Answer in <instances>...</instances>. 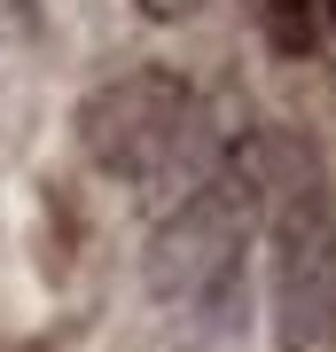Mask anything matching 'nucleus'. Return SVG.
<instances>
[{
  "mask_svg": "<svg viewBox=\"0 0 336 352\" xmlns=\"http://www.w3.org/2000/svg\"><path fill=\"white\" fill-rule=\"evenodd\" d=\"M227 141L235 133L212 126L203 94L172 63H133L78 102V149L125 188H180L188 196L227 157Z\"/></svg>",
  "mask_w": 336,
  "mask_h": 352,
  "instance_id": "1",
  "label": "nucleus"
},
{
  "mask_svg": "<svg viewBox=\"0 0 336 352\" xmlns=\"http://www.w3.org/2000/svg\"><path fill=\"white\" fill-rule=\"evenodd\" d=\"M258 219H266V133H235L227 157L149 227V243H141L149 298H164V305L235 298Z\"/></svg>",
  "mask_w": 336,
  "mask_h": 352,
  "instance_id": "2",
  "label": "nucleus"
},
{
  "mask_svg": "<svg viewBox=\"0 0 336 352\" xmlns=\"http://www.w3.org/2000/svg\"><path fill=\"white\" fill-rule=\"evenodd\" d=\"M266 227H274V344L313 352L336 337V196L298 133H266Z\"/></svg>",
  "mask_w": 336,
  "mask_h": 352,
  "instance_id": "3",
  "label": "nucleus"
},
{
  "mask_svg": "<svg viewBox=\"0 0 336 352\" xmlns=\"http://www.w3.org/2000/svg\"><path fill=\"white\" fill-rule=\"evenodd\" d=\"M258 39L282 55V63H305L313 47H321V0H243Z\"/></svg>",
  "mask_w": 336,
  "mask_h": 352,
  "instance_id": "4",
  "label": "nucleus"
},
{
  "mask_svg": "<svg viewBox=\"0 0 336 352\" xmlns=\"http://www.w3.org/2000/svg\"><path fill=\"white\" fill-rule=\"evenodd\" d=\"M39 24V0H0V39H24Z\"/></svg>",
  "mask_w": 336,
  "mask_h": 352,
  "instance_id": "5",
  "label": "nucleus"
},
{
  "mask_svg": "<svg viewBox=\"0 0 336 352\" xmlns=\"http://www.w3.org/2000/svg\"><path fill=\"white\" fill-rule=\"evenodd\" d=\"M133 8H141V16H157V24H180V16H196L203 0H133Z\"/></svg>",
  "mask_w": 336,
  "mask_h": 352,
  "instance_id": "6",
  "label": "nucleus"
},
{
  "mask_svg": "<svg viewBox=\"0 0 336 352\" xmlns=\"http://www.w3.org/2000/svg\"><path fill=\"white\" fill-rule=\"evenodd\" d=\"M321 32H328V39H336V0H321Z\"/></svg>",
  "mask_w": 336,
  "mask_h": 352,
  "instance_id": "7",
  "label": "nucleus"
}]
</instances>
